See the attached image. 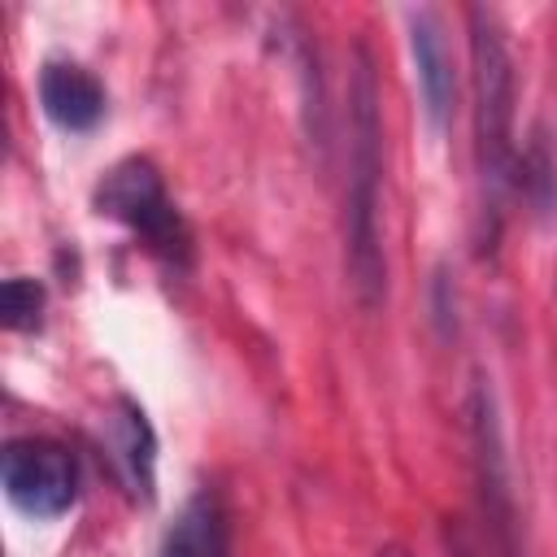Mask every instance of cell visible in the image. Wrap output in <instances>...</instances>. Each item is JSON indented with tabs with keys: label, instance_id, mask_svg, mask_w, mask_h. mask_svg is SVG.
Masks as SVG:
<instances>
[{
	"label": "cell",
	"instance_id": "obj_1",
	"mask_svg": "<svg viewBox=\"0 0 557 557\" xmlns=\"http://www.w3.org/2000/svg\"><path fill=\"white\" fill-rule=\"evenodd\" d=\"M348 209H344V265L361 309H379L387 292L383 261V113L379 78L366 48L352 57L348 78Z\"/></svg>",
	"mask_w": 557,
	"mask_h": 557
},
{
	"label": "cell",
	"instance_id": "obj_2",
	"mask_svg": "<svg viewBox=\"0 0 557 557\" xmlns=\"http://www.w3.org/2000/svg\"><path fill=\"white\" fill-rule=\"evenodd\" d=\"M470 87H474V174H479V239L492 248L505 226V196L518 174L513 152V57L496 13L470 4Z\"/></svg>",
	"mask_w": 557,
	"mask_h": 557
},
{
	"label": "cell",
	"instance_id": "obj_3",
	"mask_svg": "<svg viewBox=\"0 0 557 557\" xmlns=\"http://www.w3.org/2000/svg\"><path fill=\"white\" fill-rule=\"evenodd\" d=\"M100 218H113L117 226H126L148 257H157L165 270H187L191 265V226L178 213V205L165 191L161 170L148 157H126L117 161L91 196Z\"/></svg>",
	"mask_w": 557,
	"mask_h": 557
},
{
	"label": "cell",
	"instance_id": "obj_4",
	"mask_svg": "<svg viewBox=\"0 0 557 557\" xmlns=\"http://www.w3.org/2000/svg\"><path fill=\"white\" fill-rule=\"evenodd\" d=\"M0 483L13 509H22L35 522H52L70 513L78 500V461L65 444L44 435L9 440L0 457Z\"/></svg>",
	"mask_w": 557,
	"mask_h": 557
},
{
	"label": "cell",
	"instance_id": "obj_5",
	"mask_svg": "<svg viewBox=\"0 0 557 557\" xmlns=\"http://www.w3.org/2000/svg\"><path fill=\"white\" fill-rule=\"evenodd\" d=\"M470 448H474V483H479V505L483 522L492 531V544L500 557H518V505L509 487V457H505V431H500V409L492 396V383L479 374L470 387Z\"/></svg>",
	"mask_w": 557,
	"mask_h": 557
},
{
	"label": "cell",
	"instance_id": "obj_6",
	"mask_svg": "<svg viewBox=\"0 0 557 557\" xmlns=\"http://www.w3.org/2000/svg\"><path fill=\"white\" fill-rule=\"evenodd\" d=\"M109 457H113L122 487L139 505H152V496H157V431L131 396H117L109 409Z\"/></svg>",
	"mask_w": 557,
	"mask_h": 557
},
{
	"label": "cell",
	"instance_id": "obj_7",
	"mask_svg": "<svg viewBox=\"0 0 557 557\" xmlns=\"http://www.w3.org/2000/svg\"><path fill=\"white\" fill-rule=\"evenodd\" d=\"M405 17H409V52H413L426 122L435 131H444L448 117H453V100H457V78H453V57H448V44H444V26L431 9H409Z\"/></svg>",
	"mask_w": 557,
	"mask_h": 557
},
{
	"label": "cell",
	"instance_id": "obj_8",
	"mask_svg": "<svg viewBox=\"0 0 557 557\" xmlns=\"http://www.w3.org/2000/svg\"><path fill=\"white\" fill-rule=\"evenodd\" d=\"M39 104L52 126L70 135H87L104 117V87L91 70L74 61H44L39 70Z\"/></svg>",
	"mask_w": 557,
	"mask_h": 557
},
{
	"label": "cell",
	"instance_id": "obj_9",
	"mask_svg": "<svg viewBox=\"0 0 557 557\" xmlns=\"http://www.w3.org/2000/svg\"><path fill=\"white\" fill-rule=\"evenodd\" d=\"M157 557H235L231 513H226L222 496L209 487L187 496L183 509L174 513V522L165 527Z\"/></svg>",
	"mask_w": 557,
	"mask_h": 557
},
{
	"label": "cell",
	"instance_id": "obj_10",
	"mask_svg": "<svg viewBox=\"0 0 557 557\" xmlns=\"http://www.w3.org/2000/svg\"><path fill=\"white\" fill-rule=\"evenodd\" d=\"M513 187H522V196L535 205V213H544V209L553 205V196H557V174H553V161H548V144H544V135H535V139H531V148L522 152Z\"/></svg>",
	"mask_w": 557,
	"mask_h": 557
},
{
	"label": "cell",
	"instance_id": "obj_11",
	"mask_svg": "<svg viewBox=\"0 0 557 557\" xmlns=\"http://www.w3.org/2000/svg\"><path fill=\"white\" fill-rule=\"evenodd\" d=\"M4 326L9 331H39V313H44V283L26 278V274H13L4 283Z\"/></svg>",
	"mask_w": 557,
	"mask_h": 557
},
{
	"label": "cell",
	"instance_id": "obj_12",
	"mask_svg": "<svg viewBox=\"0 0 557 557\" xmlns=\"http://www.w3.org/2000/svg\"><path fill=\"white\" fill-rule=\"evenodd\" d=\"M374 557H409V548H400V544H387V548H379Z\"/></svg>",
	"mask_w": 557,
	"mask_h": 557
}]
</instances>
